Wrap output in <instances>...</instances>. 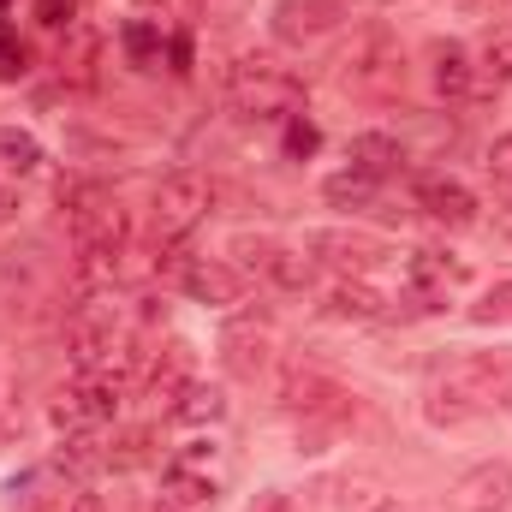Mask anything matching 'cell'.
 Segmentation results:
<instances>
[{"label":"cell","mask_w":512,"mask_h":512,"mask_svg":"<svg viewBox=\"0 0 512 512\" xmlns=\"http://www.w3.org/2000/svg\"><path fill=\"white\" fill-rule=\"evenodd\" d=\"M405 286H411L423 304H447V292L465 286V262H447V256H435V251H417V256H405Z\"/></svg>","instance_id":"obj_17"},{"label":"cell","mask_w":512,"mask_h":512,"mask_svg":"<svg viewBox=\"0 0 512 512\" xmlns=\"http://www.w3.org/2000/svg\"><path fill=\"white\" fill-rule=\"evenodd\" d=\"M453 512H507L512 507V465L507 459H483L453 483Z\"/></svg>","instance_id":"obj_12"},{"label":"cell","mask_w":512,"mask_h":512,"mask_svg":"<svg viewBox=\"0 0 512 512\" xmlns=\"http://www.w3.org/2000/svg\"><path fill=\"white\" fill-rule=\"evenodd\" d=\"M322 310L334 316V322H387L393 310H387V298L370 286V280H352V274H340L334 286H328V298H322Z\"/></svg>","instance_id":"obj_15"},{"label":"cell","mask_w":512,"mask_h":512,"mask_svg":"<svg viewBox=\"0 0 512 512\" xmlns=\"http://www.w3.org/2000/svg\"><path fill=\"white\" fill-rule=\"evenodd\" d=\"M256 280H268V286H280V292H304V286H310V256H304V251H286V245H274Z\"/></svg>","instance_id":"obj_24"},{"label":"cell","mask_w":512,"mask_h":512,"mask_svg":"<svg viewBox=\"0 0 512 512\" xmlns=\"http://www.w3.org/2000/svg\"><path fill=\"white\" fill-rule=\"evenodd\" d=\"M120 376H78L72 387H60L54 399H48V417H54V429L60 435H72V429H102V423H114L120 417Z\"/></svg>","instance_id":"obj_6"},{"label":"cell","mask_w":512,"mask_h":512,"mask_svg":"<svg viewBox=\"0 0 512 512\" xmlns=\"http://www.w3.org/2000/svg\"><path fill=\"white\" fill-rule=\"evenodd\" d=\"M376 191H382V179H376V173H364V167H340V173H328V179H322V197H328L334 209H370V203H376Z\"/></svg>","instance_id":"obj_22"},{"label":"cell","mask_w":512,"mask_h":512,"mask_svg":"<svg viewBox=\"0 0 512 512\" xmlns=\"http://www.w3.org/2000/svg\"><path fill=\"white\" fill-rule=\"evenodd\" d=\"M215 209V185L203 173H167L155 185V203H149V227H155V245H185Z\"/></svg>","instance_id":"obj_4"},{"label":"cell","mask_w":512,"mask_h":512,"mask_svg":"<svg viewBox=\"0 0 512 512\" xmlns=\"http://www.w3.org/2000/svg\"><path fill=\"white\" fill-rule=\"evenodd\" d=\"M221 364H227L233 382H256L274 364V328H268V316H233L221 328Z\"/></svg>","instance_id":"obj_9"},{"label":"cell","mask_w":512,"mask_h":512,"mask_svg":"<svg viewBox=\"0 0 512 512\" xmlns=\"http://www.w3.org/2000/svg\"><path fill=\"white\" fill-rule=\"evenodd\" d=\"M477 60L495 84H512V24H489L483 42H477Z\"/></svg>","instance_id":"obj_26"},{"label":"cell","mask_w":512,"mask_h":512,"mask_svg":"<svg viewBox=\"0 0 512 512\" xmlns=\"http://www.w3.org/2000/svg\"><path fill=\"white\" fill-rule=\"evenodd\" d=\"M376 512H405V507H393V501H382V507H376Z\"/></svg>","instance_id":"obj_41"},{"label":"cell","mask_w":512,"mask_h":512,"mask_svg":"<svg viewBox=\"0 0 512 512\" xmlns=\"http://www.w3.org/2000/svg\"><path fill=\"white\" fill-rule=\"evenodd\" d=\"M471 316H477V322H512V280L495 286V292H483V304H477Z\"/></svg>","instance_id":"obj_32"},{"label":"cell","mask_w":512,"mask_h":512,"mask_svg":"<svg viewBox=\"0 0 512 512\" xmlns=\"http://www.w3.org/2000/svg\"><path fill=\"white\" fill-rule=\"evenodd\" d=\"M346 399H352L346 387L322 370H310V364H292L280 376V411H292V417H340Z\"/></svg>","instance_id":"obj_10"},{"label":"cell","mask_w":512,"mask_h":512,"mask_svg":"<svg viewBox=\"0 0 512 512\" xmlns=\"http://www.w3.org/2000/svg\"><path fill=\"white\" fill-rule=\"evenodd\" d=\"M507 393H512V370H507V364H501V358L471 352V358H453V364H441V370H435L429 399H423V417H429L435 429H459V423H471V417L495 411Z\"/></svg>","instance_id":"obj_1"},{"label":"cell","mask_w":512,"mask_h":512,"mask_svg":"<svg viewBox=\"0 0 512 512\" xmlns=\"http://www.w3.org/2000/svg\"><path fill=\"white\" fill-rule=\"evenodd\" d=\"M30 18H36L42 30H54V36H66V30L78 24V0H30Z\"/></svg>","instance_id":"obj_29"},{"label":"cell","mask_w":512,"mask_h":512,"mask_svg":"<svg viewBox=\"0 0 512 512\" xmlns=\"http://www.w3.org/2000/svg\"><path fill=\"white\" fill-rule=\"evenodd\" d=\"M304 256L310 262H328L334 274L364 280L376 262H387V245L370 239V233H352V227H316V233H304Z\"/></svg>","instance_id":"obj_8"},{"label":"cell","mask_w":512,"mask_h":512,"mask_svg":"<svg viewBox=\"0 0 512 512\" xmlns=\"http://www.w3.org/2000/svg\"><path fill=\"white\" fill-rule=\"evenodd\" d=\"M346 6H387V0H346Z\"/></svg>","instance_id":"obj_40"},{"label":"cell","mask_w":512,"mask_h":512,"mask_svg":"<svg viewBox=\"0 0 512 512\" xmlns=\"http://www.w3.org/2000/svg\"><path fill=\"white\" fill-rule=\"evenodd\" d=\"M167 512H173V507H167Z\"/></svg>","instance_id":"obj_43"},{"label":"cell","mask_w":512,"mask_h":512,"mask_svg":"<svg viewBox=\"0 0 512 512\" xmlns=\"http://www.w3.org/2000/svg\"><path fill=\"white\" fill-rule=\"evenodd\" d=\"M167 417L185 423V429H209V423L227 417V393H221L215 382H197V376H191V382L167 399Z\"/></svg>","instance_id":"obj_19"},{"label":"cell","mask_w":512,"mask_h":512,"mask_svg":"<svg viewBox=\"0 0 512 512\" xmlns=\"http://www.w3.org/2000/svg\"><path fill=\"white\" fill-rule=\"evenodd\" d=\"M72 495L78 489H36V495H24L18 512H72Z\"/></svg>","instance_id":"obj_33"},{"label":"cell","mask_w":512,"mask_h":512,"mask_svg":"<svg viewBox=\"0 0 512 512\" xmlns=\"http://www.w3.org/2000/svg\"><path fill=\"white\" fill-rule=\"evenodd\" d=\"M24 72H30V54H24V42H12L6 24H0V84H18Z\"/></svg>","instance_id":"obj_30"},{"label":"cell","mask_w":512,"mask_h":512,"mask_svg":"<svg viewBox=\"0 0 512 512\" xmlns=\"http://www.w3.org/2000/svg\"><path fill=\"white\" fill-rule=\"evenodd\" d=\"M161 501L173 512H209L221 501V483L209 477V465H191V459H167L161 465Z\"/></svg>","instance_id":"obj_14"},{"label":"cell","mask_w":512,"mask_h":512,"mask_svg":"<svg viewBox=\"0 0 512 512\" xmlns=\"http://www.w3.org/2000/svg\"><path fill=\"white\" fill-rule=\"evenodd\" d=\"M489 173L512 191V131H507V137H495V149H489Z\"/></svg>","instance_id":"obj_34"},{"label":"cell","mask_w":512,"mask_h":512,"mask_svg":"<svg viewBox=\"0 0 512 512\" xmlns=\"http://www.w3.org/2000/svg\"><path fill=\"white\" fill-rule=\"evenodd\" d=\"M6 215H12V191L0 185V221H6Z\"/></svg>","instance_id":"obj_39"},{"label":"cell","mask_w":512,"mask_h":512,"mask_svg":"<svg viewBox=\"0 0 512 512\" xmlns=\"http://www.w3.org/2000/svg\"><path fill=\"white\" fill-rule=\"evenodd\" d=\"M167 60H173V72H191V36H173L167 42Z\"/></svg>","instance_id":"obj_36"},{"label":"cell","mask_w":512,"mask_h":512,"mask_svg":"<svg viewBox=\"0 0 512 512\" xmlns=\"http://www.w3.org/2000/svg\"><path fill=\"white\" fill-rule=\"evenodd\" d=\"M0 12H6V0H0Z\"/></svg>","instance_id":"obj_42"},{"label":"cell","mask_w":512,"mask_h":512,"mask_svg":"<svg viewBox=\"0 0 512 512\" xmlns=\"http://www.w3.org/2000/svg\"><path fill=\"white\" fill-rule=\"evenodd\" d=\"M179 286H185V298H191V304H215V310H227V304H239V298H245L251 274H245V268H233V262H221V256H191V262L179 268Z\"/></svg>","instance_id":"obj_11"},{"label":"cell","mask_w":512,"mask_h":512,"mask_svg":"<svg viewBox=\"0 0 512 512\" xmlns=\"http://www.w3.org/2000/svg\"><path fill=\"white\" fill-rule=\"evenodd\" d=\"M346 161H352V167H364V173H376V179H387V173L405 161V149H399V137H393V131H358V137L346 143Z\"/></svg>","instance_id":"obj_21"},{"label":"cell","mask_w":512,"mask_h":512,"mask_svg":"<svg viewBox=\"0 0 512 512\" xmlns=\"http://www.w3.org/2000/svg\"><path fill=\"white\" fill-rule=\"evenodd\" d=\"M411 197H417V209H423L429 221H441V227H477V197H471V185H459V179H447V173H423V179L411 185Z\"/></svg>","instance_id":"obj_13"},{"label":"cell","mask_w":512,"mask_h":512,"mask_svg":"<svg viewBox=\"0 0 512 512\" xmlns=\"http://www.w3.org/2000/svg\"><path fill=\"white\" fill-rule=\"evenodd\" d=\"M471 12H495V6H507V0H465Z\"/></svg>","instance_id":"obj_38"},{"label":"cell","mask_w":512,"mask_h":512,"mask_svg":"<svg viewBox=\"0 0 512 512\" xmlns=\"http://www.w3.org/2000/svg\"><path fill=\"white\" fill-rule=\"evenodd\" d=\"M120 48H126V60L131 66H155L161 60V24H149V18H131L126 30H120Z\"/></svg>","instance_id":"obj_27"},{"label":"cell","mask_w":512,"mask_h":512,"mask_svg":"<svg viewBox=\"0 0 512 512\" xmlns=\"http://www.w3.org/2000/svg\"><path fill=\"white\" fill-rule=\"evenodd\" d=\"M251 512H298V501H292L286 489H262V495L251 501Z\"/></svg>","instance_id":"obj_35"},{"label":"cell","mask_w":512,"mask_h":512,"mask_svg":"<svg viewBox=\"0 0 512 512\" xmlns=\"http://www.w3.org/2000/svg\"><path fill=\"white\" fill-rule=\"evenodd\" d=\"M96 60H102V36L90 30V24H72L66 36H60V54H54V66H60V78L66 84H96Z\"/></svg>","instance_id":"obj_20"},{"label":"cell","mask_w":512,"mask_h":512,"mask_svg":"<svg viewBox=\"0 0 512 512\" xmlns=\"http://www.w3.org/2000/svg\"><path fill=\"white\" fill-rule=\"evenodd\" d=\"M0 167H6L12 179H30V173L42 167V143L18 126H0Z\"/></svg>","instance_id":"obj_25"},{"label":"cell","mask_w":512,"mask_h":512,"mask_svg":"<svg viewBox=\"0 0 512 512\" xmlns=\"http://www.w3.org/2000/svg\"><path fill=\"white\" fill-rule=\"evenodd\" d=\"M316 143H322V131L310 126L304 114H292V120H286V155H316Z\"/></svg>","instance_id":"obj_31"},{"label":"cell","mask_w":512,"mask_h":512,"mask_svg":"<svg viewBox=\"0 0 512 512\" xmlns=\"http://www.w3.org/2000/svg\"><path fill=\"white\" fill-rule=\"evenodd\" d=\"M429 84H435V96H447V102L471 96V84H477L471 48H465V42H435V48H429Z\"/></svg>","instance_id":"obj_18"},{"label":"cell","mask_w":512,"mask_h":512,"mask_svg":"<svg viewBox=\"0 0 512 512\" xmlns=\"http://www.w3.org/2000/svg\"><path fill=\"white\" fill-rule=\"evenodd\" d=\"M185 382H191V346H185V340H173V346L149 364V382H143V387H149V399H173Z\"/></svg>","instance_id":"obj_23"},{"label":"cell","mask_w":512,"mask_h":512,"mask_svg":"<svg viewBox=\"0 0 512 512\" xmlns=\"http://www.w3.org/2000/svg\"><path fill=\"white\" fill-rule=\"evenodd\" d=\"M54 471L72 477V483L102 477V471H108V441H102V429H72V435H60V447H54Z\"/></svg>","instance_id":"obj_16"},{"label":"cell","mask_w":512,"mask_h":512,"mask_svg":"<svg viewBox=\"0 0 512 512\" xmlns=\"http://www.w3.org/2000/svg\"><path fill=\"white\" fill-rule=\"evenodd\" d=\"M346 24H352V6L346 0H280L274 18H268L274 42H286V48H316L334 30H346Z\"/></svg>","instance_id":"obj_7"},{"label":"cell","mask_w":512,"mask_h":512,"mask_svg":"<svg viewBox=\"0 0 512 512\" xmlns=\"http://www.w3.org/2000/svg\"><path fill=\"white\" fill-rule=\"evenodd\" d=\"M227 102L251 120H292L298 102H304V84L274 60V54H245L233 72H227Z\"/></svg>","instance_id":"obj_3"},{"label":"cell","mask_w":512,"mask_h":512,"mask_svg":"<svg viewBox=\"0 0 512 512\" xmlns=\"http://www.w3.org/2000/svg\"><path fill=\"white\" fill-rule=\"evenodd\" d=\"M149 447H155L149 429H131V435H120V441H108V471H131V465H143Z\"/></svg>","instance_id":"obj_28"},{"label":"cell","mask_w":512,"mask_h":512,"mask_svg":"<svg viewBox=\"0 0 512 512\" xmlns=\"http://www.w3.org/2000/svg\"><path fill=\"white\" fill-rule=\"evenodd\" d=\"M66 352H72L78 376H114V364L131 358V328L114 310V292L108 298H78V310L66 322Z\"/></svg>","instance_id":"obj_2"},{"label":"cell","mask_w":512,"mask_h":512,"mask_svg":"<svg viewBox=\"0 0 512 512\" xmlns=\"http://www.w3.org/2000/svg\"><path fill=\"white\" fill-rule=\"evenodd\" d=\"M72 512H102V495H90V489H78V495H72Z\"/></svg>","instance_id":"obj_37"},{"label":"cell","mask_w":512,"mask_h":512,"mask_svg":"<svg viewBox=\"0 0 512 512\" xmlns=\"http://www.w3.org/2000/svg\"><path fill=\"white\" fill-rule=\"evenodd\" d=\"M334 78H340L346 90H358V96H382V90H393V84L405 78L399 42L387 36L382 24H364V30L346 42V54L334 60Z\"/></svg>","instance_id":"obj_5"}]
</instances>
